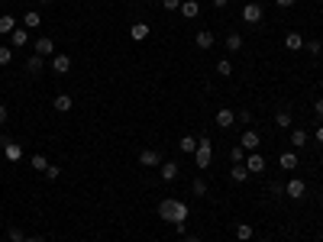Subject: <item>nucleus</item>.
<instances>
[{"instance_id":"1","label":"nucleus","mask_w":323,"mask_h":242,"mask_svg":"<svg viewBox=\"0 0 323 242\" xmlns=\"http://www.w3.org/2000/svg\"><path fill=\"white\" fill-rule=\"evenodd\" d=\"M188 213H191V207L184 204V200L165 197L162 204H159V217H162V220H168V223L175 226L178 236H188Z\"/></svg>"},{"instance_id":"2","label":"nucleus","mask_w":323,"mask_h":242,"mask_svg":"<svg viewBox=\"0 0 323 242\" xmlns=\"http://www.w3.org/2000/svg\"><path fill=\"white\" fill-rule=\"evenodd\" d=\"M210 158H214V145H210V139H197V149H194V162H197V168H207Z\"/></svg>"},{"instance_id":"3","label":"nucleus","mask_w":323,"mask_h":242,"mask_svg":"<svg viewBox=\"0 0 323 242\" xmlns=\"http://www.w3.org/2000/svg\"><path fill=\"white\" fill-rule=\"evenodd\" d=\"M285 194H288V197H291V200H301V197H304V194H307V184L301 181V178H291V181L285 184Z\"/></svg>"},{"instance_id":"4","label":"nucleus","mask_w":323,"mask_h":242,"mask_svg":"<svg viewBox=\"0 0 323 242\" xmlns=\"http://www.w3.org/2000/svg\"><path fill=\"white\" fill-rule=\"evenodd\" d=\"M246 168H249V175L265 171V155H262V152H249V155H246Z\"/></svg>"},{"instance_id":"5","label":"nucleus","mask_w":323,"mask_h":242,"mask_svg":"<svg viewBox=\"0 0 323 242\" xmlns=\"http://www.w3.org/2000/svg\"><path fill=\"white\" fill-rule=\"evenodd\" d=\"M52 71L55 74H68V71H71V58H68L65 52H55L52 55Z\"/></svg>"},{"instance_id":"6","label":"nucleus","mask_w":323,"mask_h":242,"mask_svg":"<svg viewBox=\"0 0 323 242\" xmlns=\"http://www.w3.org/2000/svg\"><path fill=\"white\" fill-rule=\"evenodd\" d=\"M262 16H265V10H262L259 3H246V6H243V19H246L249 26H256Z\"/></svg>"},{"instance_id":"7","label":"nucleus","mask_w":323,"mask_h":242,"mask_svg":"<svg viewBox=\"0 0 323 242\" xmlns=\"http://www.w3.org/2000/svg\"><path fill=\"white\" fill-rule=\"evenodd\" d=\"M139 165H146V168L162 165V152H159V149H142V152H139Z\"/></svg>"},{"instance_id":"8","label":"nucleus","mask_w":323,"mask_h":242,"mask_svg":"<svg viewBox=\"0 0 323 242\" xmlns=\"http://www.w3.org/2000/svg\"><path fill=\"white\" fill-rule=\"evenodd\" d=\"M214 123H217V126H220V129H230V126H233V123H236V113H233V110H230V107H223V110H217V116H214Z\"/></svg>"},{"instance_id":"9","label":"nucleus","mask_w":323,"mask_h":242,"mask_svg":"<svg viewBox=\"0 0 323 242\" xmlns=\"http://www.w3.org/2000/svg\"><path fill=\"white\" fill-rule=\"evenodd\" d=\"M259 145H262V139H259V133H256V129L243 133V139H239V149H246V152H256Z\"/></svg>"},{"instance_id":"10","label":"nucleus","mask_w":323,"mask_h":242,"mask_svg":"<svg viewBox=\"0 0 323 242\" xmlns=\"http://www.w3.org/2000/svg\"><path fill=\"white\" fill-rule=\"evenodd\" d=\"M3 155H6V162H19V158H23V145L3 139Z\"/></svg>"},{"instance_id":"11","label":"nucleus","mask_w":323,"mask_h":242,"mask_svg":"<svg viewBox=\"0 0 323 242\" xmlns=\"http://www.w3.org/2000/svg\"><path fill=\"white\" fill-rule=\"evenodd\" d=\"M32 48H36V55H42V58H45V55H55V42L49 36H39L36 42H32Z\"/></svg>"},{"instance_id":"12","label":"nucleus","mask_w":323,"mask_h":242,"mask_svg":"<svg viewBox=\"0 0 323 242\" xmlns=\"http://www.w3.org/2000/svg\"><path fill=\"white\" fill-rule=\"evenodd\" d=\"M39 26H42V16H39L36 10H26V13H23V29L32 32V29H39Z\"/></svg>"},{"instance_id":"13","label":"nucleus","mask_w":323,"mask_h":242,"mask_svg":"<svg viewBox=\"0 0 323 242\" xmlns=\"http://www.w3.org/2000/svg\"><path fill=\"white\" fill-rule=\"evenodd\" d=\"M129 39H133V42L149 39V23H133V26H129Z\"/></svg>"},{"instance_id":"14","label":"nucleus","mask_w":323,"mask_h":242,"mask_svg":"<svg viewBox=\"0 0 323 242\" xmlns=\"http://www.w3.org/2000/svg\"><path fill=\"white\" fill-rule=\"evenodd\" d=\"M278 165H281V168H285V171H294V168H298V152H281V158H278Z\"/></svg>"},{"instance_id":"15","label":"nucleus","mask_w":323,"mask_h":242,"mask_svg":"<svg viewBox=\"0 0 323 242\" xmlns=\"http://www.w3.org/2000/svg\"><path fill=\"white\" fill-rule=\"evenodd\" d=\"M197 13H201V3H197V0H181V16L184 19H194Z\"/></svg>"},{"instance_id":"16","label":"nucleus","mask_w":323,"mask_h":242,"mask_svg":"<svg viewBox=\"0 0 323 242\" xmlns=\"http://www.w3.org/2000/svg\"><path fill=\"white\" fill-rule=\"evenodd\" d=\"M194 45L197 48H214V32H210V29H201L194 36Z\"/></svg>"},{"instance_id":"17","label":"nucleus","mask_w":323,"mask_h":242,"mask_svg":"<svg viewBox=\"0 0 323 242\" xmlns=\"http://www.w3.org/2000/svg\"><path fill=\"white\" fill-rule=\"evenodd\" d=\"M285 48H291V52H298V48H304V36H301V32H288L285 36Z\"/></svg>"},{"instance_id":"18","label":"nucleus","mask_w":323,"mask_h":242,"mask_svg":"<svg viewBox=\"0 0 323 242\" xmlns=\"http://www.w3.org/2000/svg\"><path fill=\"white\" fill-rule=\"evenodd\" d=\"M52 107L58 110V113H68V110L74 107V100H71V97H68V94H58V97H55V100H52Z\"/></svg>"},{"instance_id":"19","label":"nucleus","mask_w":323,"mask_h":242,"mask_svg":"<svg viewBox=\"0 0 323 242\" xmlns=\"http://www.w3.org/2000/svg\"><path fill=\"white\" fill-rule=\"evenodd\" d=\"M230 178H233V181H236V184H243L246 178H249V168H246V162L233 165V168H230Z\"/></svg>"},{"instance_id":"20","label":"nucleus","mask_w":323,"mask_h":242,"mask_svg":"<svg viewBox=\"0 0 323 242\" xmlns=\"http://www.w3.org/2000/svg\"><path fill=\"white\" fill-rule=\"evenodd\" d=\"M178 178V162H162V181H175Z\"/></svg>"},{"instance_id":"21","label":"nucleus","mask_w":323,"mask_h":242,"mask_svg":"<svg viewBox=\"0 0 323 242\" xmlns=\"http://www.w3.org/2000/svg\"><path fill=\"white\" fill-rule=\"evenodd\" d=\"M13 29H16V16H10V13H3V16H0V32H3V36H10Z\"/></svg>"},{"instance_id":"22","label":"nucleus","mask_w":323,"mask_h":242,"mask_svg":"<svg viewBox=\"0 0 323 242\" xmlns=\"http://www.w3.org/2000/svg\"><path fill=\"white\" fill-rule=\"evenodd\" d=\"M42 68H45V58H42V55H32V58L26 61V71H29V74H39Z\"/></svg>"},{"instance_id":"23","label":"nucleus","mask_w":323,"mask_h":242,"mask_svg":"<svg viewBox=\"0 0 323 242\" xmlns=\"http://www.w3.org/2000/svg\"><path fill=\"white\" fill-rule=\"evenodd\" d=\"M252 233H256V230H252L249 223H236V239H239V242H249Z\"/></svg>"},{"instance_id":"24","label":"nucleus","mask_w":323,"mask_h":242,"mask_svg":"<svg viewBox=\"0 0 323 242\" xmlns=\"http://www.w3.org/2000/svg\"><path fill=\"white\" fill-rule=\"evenodd\" d=\"M275 126L278 129H291V113H288V110H278V113H275Z\"/></svg>"},{"instance_id":"25","label":"nucleus","mask_w":323,"mask_h":242,"mask_svg":"<svg viewBox=\"0 0 323 242\" xmlns=\"http://www.w3.org/2000/svg\"><path fill=\"white\" fill-rule=\"evenodd\" d=\"M10 42L13 45H26V42H29V29H13L10 32Z\"/></svg>"},{"instance_id":"26","label":"nucleus","mask_w":323,"mask_h":242,"mask_svg":"<svg viewBox=\"0 0 323 242\" xmlns=\"http://www.w3.org/2000/svg\"><path fill=\"white\" fill-rule=\"evenodd\" d=\"M178 149H181V152H188V155H194V149H197V139H194V136H181Z\"/></svg>"},{"instance_id":"27","label":"nucleus","mask_w":323,"mask_h":242,"mask_svg":"<svg viewBox=\"0 0 323 242\" xmlns=\"http://www.w3.org/2000/svg\"><path fill=\"white\" fill-rule=\"evenodd\" d=\"M243 45L246 42H243V36H239V32H230V36H226V48H230V52H239Z\"/></svg>"},{"instance_id":"28","label":"nucleus","mask_w":323,"mask_h":242,"mask_svg":"<svg viewBox=\"0 0 323 242\" xmlns=\"http://www.w3.org/2000/svg\"><path fill=\"white\" fill-rule=\"evenodd\" d=\"M191 194H194V197H207V181H204V178H194V184H191Z\"/></svg>"},{"instance_id":"29","label":"nucleus","mask_w":323,"mask_h":242,"mask_svg":"<svg viewBox=\"0 0 323 242\" xmlns=\"http://www.w3.org/2000/svg\"><path fill=\"white\" fill-rule=\"evenodd\" d=\"M217 74H220V78H230V74H233V61L230 58H220L217 61Z\"/></svg>"},{"instance_id":"30","label":"nucleus","mask_w":323,"mask_h":242,"mask_svg":"<svg viewBox=\"0 0 323 242\" xmlns=\"http://www.w3.org/2000/svg\"><path fill=\"white\" fill-rule=\"evenodd\" d=\"M291 145H294V149L307 145V133H304V129H291Z\"/></svg>"},{"instance_id":"31","label":"nucleus","mask_w":323,"mask_h":242,"mask_svg":"<svg viewBox=\"0 0 323 242\" xmlns=\"http://www.w3.org/2000/svg\"><path fill=\"white\" fill-rule=\"evenodd\" d=\"M230 162H233V165L246 162V149H239V145H236V149H230Z\"/></svg>"},{"instance_id":"32","label":"nucleus","mask_w":323,"mask_h":242,"mask_svg":"<svg viewBox=\"0 0 323 242\" xmlns=\"http://www.w3.org/2000/svg\"><path fill=\"white\" fill-rule=\"evenodd\" d=\"M13 61V48L10 45H0V65H10Z\"/></svg>"},{"instance_id":"33","label":"nucleus","mask_w":323,"mask_h":242,"mask_svg":"<svg viewBox=\"0 0 323 242\" xmlns=\"http://www.w3.org/2000/svg\"><path fill=\"white\" fill-rule=\"evenodd\" d=\"M32 168H36V171H45V168H49V158H45V155H32Z\"/></svg>"},{"instance_id":"34","label":"nucleus","mask_w":323,"mask_h":242,"mask_svg":"<svg viewBox=\"0 0 323 242\" xmlns=\"http://www.w3.org/2000/svg\"><path fill=\"white\" fill-rule=\"evenodd\" d=\"M304 48H307L311 55H320V52H323V42H317V39H311V42H304Z\"/></svg>"},{"instance_id":"35","label":"nucleus","mask_w":323,"mask_h":242,"mask_svg":"<svg viewBox=\"0 0 323 242\" xmlns=\"http://www.w3.org/2000/svg\"><path fill=\"white\" fill-rule=\"evenodd\" d=\"M23 239H26V233L19 226H10V242H23Z\"/></svg>"},{"instance_id":"36","label":"nucleus","mask_w":323,"mask_h":242,"mask_svg":"<svg viewBox=\"0 0 323 242\" xmlns=\"http://www.w3.org/2000/svg\"><path fill=\"white\" fill-rule=\"evenodd\" d=\"M58 175H61L58 165H49V168H45V178H49V181H58Z\"/></svg>"},{"instance_id":"37","label":"nucleus","mask_w":323,"mask_h":242,"mask_svg":"<svg viewBox=\"0 0 323 242\" xmlns=\"http://www.w3.org/2000/svg\"><path fill=\"white\" fill-rule=\"evenodd\" d=\"M162 6L168 13H175V10H181V0H162Z\"/></svg>"},{"instance_id":"38","label":"nucleus","mask_w":323,"mask_h":242,"mask_svg":"<svg viewBox=\"0 0 323 242\" xmlns=\"http://www.w3.org/2000/svg\"><path fill=\"white\" fill-rule=\"evenodd\" d=\"M314 113H317V123H323V97H317V103H314Z\"/></svg>"},{"instance_id":"39","label":"nucleus","mask_w":323,"mask_h":242,"mask_svg":"<svg viewBox=\"0 0 323 242\" xmlns=\"http://www.w3.org/2000/svg\"><path fill=\"white\" fill-rule=\"evenodd\" d=\"M236 120H239V123H249V120H252V113H249V110H239Z\"/></svg>"},{"instance_id":"40","label":"nucleus","mask_w":323,"mask_h":242,"mask_svg":"<svg viewBox=\"0 0 323 242\" xmlns=\"http://www.w3.org/2000/svg\"><path fill=\"white\" fill-rule=\"evenodd\" d=\"M275 3H278L281 10H288V6H294V0H275Z\"/></svg>"},{"instance_id":"41","label":"nucleus","mask_w":323,"mask_h":242,"mask_svg":"<svg viewBox=\"0 0 323 242\" xmlns=\"http://www.w3.org/2000/svg\"><path fill=\"white\" fill-rule=\"evenodd\" d=\"M23 242H45V239H42V236H26Z\"/></svg>"},{"instance_id":"42","label":"nucleus","mask_w":323,"mask_h":242,"mask_svg":"<svg viewBox=\"0 0 323 242\" xmlns=\"http://www.w3.org/2000/svg\"><path fill=\"white\" fill-rule=\"evenodd\" d=\"M226 3H230V0H214V6H217V10H223Z\"/></svg>"},{"instance_id":"43","label":"nucleus","mask_w":323,"mask_h":242,"mask_svg":"<svg viewBox=\"0 0 323 242\" xmlns=\"http://www.w3.org/2000/svg\"><path fill=\"white\" fill-rule=\"evenodd\" d=\"M0 123H6V107L0 103Z\"/></svg>"},{"instance_id":"44","label":"nucleus","mask_w":323,"mask_h":242,"mask_svg":"<svg viewBox=\"0 0 323 242\" xmlns=\"http://www.w3.org/2000/svg\"><path fill=\"white\" fill-rule=\"evenodd\" d=\"M317 142H323V126H317Z\"/></svg>"},{"instance_id":"45","label":"nucleus","mask_w":323,"mask_h":242,"mask_svg":"<svg viewBox=\"0 0 323 242\" xmlns=\"http://www.w3.org/2000/svg\"><path fill=\"white\" fill-rule=\"evenodd\" d=\"M184 242H201V239H197V236H184Z\"/></svg>"},{"instance_id":"46","label":"nucleus","mask_w":323,"mask_h":242,"mask_svg":"<svg viewBox=\"0 0 323 242\" xmlns=\"http://www.w3.org/2000/svg\"><path fill=\"white\" fill-rule=\"evenodd\" d=\"M42 3H55V0H42Z\"/></svg>"}]
</instances>
